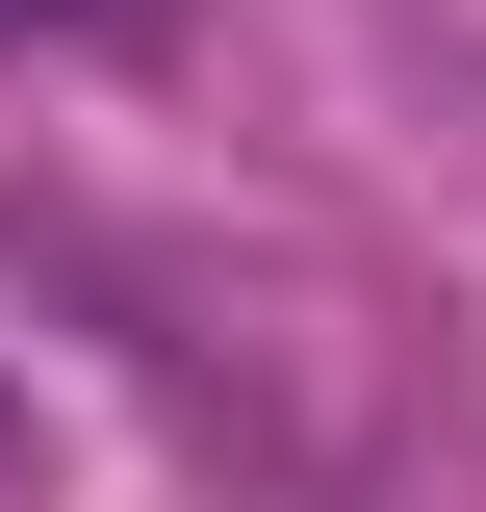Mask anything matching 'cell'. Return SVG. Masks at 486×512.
<instances>
[{
    "instance_id": "6da1fadb",
    "label": "cell",
    "mask_w": 486,
    "mask_h": 512,
    "mask_svg": "<svg viewBox=\"0 0 486 512\" xmlns=\"http://www.w3.org/2000/svg\"><path fill=\"white\" fill-rule=\"evenodd\" d=\"M0 26H128V0H0Z\"/></svg>"
},
{
    "instance_id": "7a4b0ae2",
    "label": "cell",
    "mask_w": 486,
    "mask_h": 512,
    "mask_svg": "<svg viewBox=\"0 0 486 512\" xmlns=\"http://www.w3.org/2000/svg\"><path fill=\"white\" fill-rule=\"evenodd\" d=\"M0 461H26V410H0Z\"/></svg>"
}]
</instances>
